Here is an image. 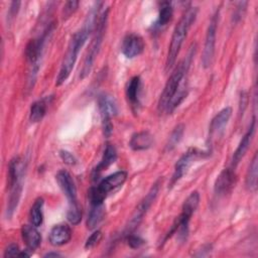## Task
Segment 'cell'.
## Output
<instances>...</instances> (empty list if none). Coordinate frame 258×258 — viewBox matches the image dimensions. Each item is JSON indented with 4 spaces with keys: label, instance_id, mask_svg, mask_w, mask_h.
Instances as JSON below:
<instances>
[{
    "label": "cell",
    "instance_id": "30",
    "mask_svg": "<svg viewBox=\"0 0 258 258\" xmlns=\"http://www.w3.org/2000/svg\"><path fill=\"white\" fill-rule=\"evenodd\" d=\"M102 239V232L97 230L95 231L86 241V244H85V248L86 249H91V248H94Z\"/></svg>",
    "mask_w": 258,
    "mask_h": 258
},
{
    "label": "cell",
    "instance_id": "29",
    "mask_svg": "<svg viewBox=\"0 0 258 258\" xmlns=\"http://www.w3.org/2000/svg\"><path fill=\"white\" fill-rule=\"evenodd\" d=\"M126 237H127V244L132 249H138V248L142 247L145 243V241L142 238H140L139 236L133 235V234H129Z\"/></svg>",
    "mask_w": 258,
    "mask_h": 258
},
{
    "label": "cell",
    "instance_id": "21",
    "mask_svg": "<svg viewBox=\"0 0 258 258\" xmlns=\"http://www.w3.org/2000/svg\"><path fill=\"white\" fill-rule=\"evenodd\" d=\"M116 159H117L116 148L112 144H107L101 161L99 162V164L95 167V169L93 171L94 178H96L102 171L106 170L111 164H113L116 161Z\"/></svg>",
    "mask_w": 258,
    "mask_h": 258
},
{
    "label": "cell",
    "instance_id": "31",
    "mask_svg": "<svg viewBox=\"0 0 258 258\" xmlns=\"http://www.w3.org/2000/svg\"><path fill=\"white\" fill-rule=\"evenodd\" d=\"M59 156H60L61 160L68 165H75L77 163L76 157L73 155V153H71L68 150H60Z\"/></svg>",
    "mask_w": 258,
    "mask_h": 258
},
{
    "label": "cell",
    "instance_id": "36",
    "mask_svg": "<svg viewBox=\"0 0 258 258\" xmlns=\"http://www.w3.org/2000/svg\"><path fill=\"white\" fill-rule=\"evenodd\" d=\"M60 256V254L56 253V252H51V253H47L44 255V257H58Z\"/></svg>",
    "mask_w": 258,
    "mask_h": 258
},
{
    "label": "cell",
    "instance_id": "8",
    "mask_svg": "<svg viewBox=\"0 0 258 258\" xmlns=\"http://www.w3.org/2000/svg\"><path fill=\"white\" fill-rule=\"evenodd\" d=\"M54 28V24L53 23H49L48 26L46 27V29L43 31V33L41 34V36L34 38V39H30L29 42L27 43L26 47H25V57L26 60L29 62L30 64V79L29 81L33 82L35 80L36 74L38 72L39 69V62H40V57L43 53V48L46 42L47 37H49V35L51 34L52 30Z\"/></svg>",
    "mask_w": 258,
    "mask_h": 258
},
{
    "label": "cell",
    "instance_id": "19",
    "mask_svg": "<svg viewBox=\"0 0 258 258\" xmlns=\"http://www.w3.org/2000/svg\"><path fill=\"white\" fill-rule=\"evenodd\" d=\"M37 227L30 225H23L21 228V236L28 250H35L41 243L40 233L36 229Z\"/></svg>",
    "mask_w": 258,
    "mask_h": 258
},
{
    "label": "cell",
    "instance_id": "35",
    "mask_svg": "<svg viewBox=\"0 0 258 258\" xmlns=\"http://www.w3.org/2000/svg\"><path fill=\"white\" fill-rule=\"evenodd\" d=\"M19 6H20V2L19 1H13L11 2L10 4V7H9V10H8V19L11 20L12 18H14L19 10Z\"/></svg>",
    "mask_w": 258,
    "mask_h": 258
},
{
    "label": "cell",
    "instance_id": "27",
    "mask_svg": "<svg viewBox=\"0 0 258 258\" xmlns=\"http://www.w3.org/2000/svg\"><path fill=\"white\" fill-rule=\"evenodd\" d=\"M199 203H200V194L197 190L191 191L189 196L186 198V200L184 201L181 212L192 217L194 213L199 207Z\"/></svg>",
    "mask_w": 258,
    "mask_h": 258
},
{
    "label": "cell",
    "instance_id": "9",
    "mask_svg": "<svg viewBox=\"0 0 258 258\" xmlns=\"http://www.w3.org/2000/svg\"><path fill=\"white\" fill-rule=\"evenodd\" d=\"M159 185H160V179L156 180L153 183V185L151 186V188L149 189L147 195L143 198V200L136 207L135 211L133 212V214L131 216V219L129 220V222L125 228L124 233L126 236L129 234H132L135 231V229L139 226L141 221L143 220V217L145 216V214L147 213V211L149 210L151 205L154 203V201L158 195Z\"/></svg>",
    "mask_w": 258,
    "mask_h": 258
},
{
    "label": "cell",
    "instance_id": "25",
    "mask_svg": "<svg viewBox=\"0 0 258 258\" xmlns=\"http://www.w3.org/2000/svg\"><path fill=\"white\" fill-rule=\"evenodd\" d=\"M47 110V99H41L31 104L29 112V120L32 123H37L43 119Z\"/></svg>",
    "mask_w": 258,
    "mask_h": 258
},
{
    "label": "cell",
    "instance_id": "15",
    "mask_svg": "<svg viewBox=\"0 0 258 258\" xmlns=\"http://www.w3.org/2000/svg\"><path fill=\"white\" fill-rule=\"evenodd\" d=\"M232 115V109L230 107H226L222 109L211 121L210 127H209V140L210 142L213 141V139L219 135H221L226 125L228 124L230 118Z\"/></svg>",
    "mask_w": 258,
    "mask_h": 258
},
{
    "label": "cell",
    "instance_id": "3",
    "mask_svg": "<svg viewBox=\"0 0 258 258\" xmlns=\"http://www.w3.org/2000/svg\"><path fill=\"white\" fill-rule=\"evenodd\" d=\"M194 48H191L189 50L188 55L183 60L178 62V64L176 66V68L174 69L172 74L170 75L169 79L167 80V82L164 86V89L160 95L159 101H158L157 110L159 113H162L164 111L166 112V109H167L170 101L172 100L173 96L178 91V89L181 87V85L185 83V81H186L185 75L188 71L189 64L191 62V58L195 53Z\"/></svg>",
    "mask_w": 258,
    "mask_h": 258
},
{
    "label": "cell",
    "instance_id": "28",
    "mask_svg": "<svg viewBox=\"0 0 258 258\" xmlns=\"http://www.w3.org/2000/svg\"><path fill=\"white\" fill-rule=\"evenodd\" d=\"M183 132H184V125L183 124H178L174 127V129L170 133L168 141L166 143V150L167 151L172 150L179 143V141L182 138Z\"/></svg>",
    "mask_w": 258,
    "mask_h": 258
},
{
    "label": "cell",
    "instance_id": "33",
    "mask_svg": "<svg viewBox=\"0 0 258 258\" xmlns=\"http://www.w3.org/2000/svg\"><path fill=\"white\" fill-rule=\"evenodd\" d=\"M246 6H247V2H239L238 3V6L236 7V10L233 15V20L235 22L239 21L241 19V17H243L245 10H246Z\"/></svg>",
    "mask_w": 258,
    "mask_h": 258
},
{
    "label": "cell",
    "instance_id": "14",
    "mask_svg": "<svg viewBox=\"0 0 258 258\" xmlns=\"http://www.w3.org/2000/svg\"><path fill=\"white\" fill-rule=\"evenodd\" d=\"M144 47L145 43L140 35L129 33L124 37L122 41L121 50L127 58H134L143 52Z\"/></svg>",
    "mask_w": 258,
    "mask_h": 258
},
{
    "label": "cell",
    "instance_id": "10",
    "mask_svg": "<svg viewBox=\"0 0 258 258\" xmlns=\"http://www.w3.org/2000/svg\"><path fill=\"white\" fill-rule=\"evenodd\" d=\"M210 154V151H202L198 148H189L186 152H184L180 158L176 161L174 165V170L172 173V176L170 178V187L173 186L189 169V167L192 165V163L204 156H207Z\"/></svg>",
    "mask_w": 258,
    "mask_h": 258
},
{
    "label": "cell",
    "instance_id": "6",
    "mask_svg": "<svg viewBox=\"0 0 258 258\" xmlns=\"http://www.w3.org/2000/svg\"><path fill=\"white\" fill-rule=\"evenodd\" d=\"M108 11L109 10L106 9V10H103L102 12H100V15L98 17L96 27L94 30L93 40L89 46V49H88L87 54L84 59L83 68H82L81 75H80L81 79H85L90 74V72L93 68L94 61L96 59V56L98 55V53L100 51V47H101V44H102V41L104 38V34H105V30H106Z\"/></svg>",
    "mask_w": 258,
    "mask_h": 258
},
{
    "label": "cell",
    "instance_id": "20",
    "mask_svg": "<svg viewBox=\"0 0 258 258\" xmlns=\"http://www.w3.org/2000/svg\"><path fill=\"white\" fill-rule=\"evenodd\" d=\"M153 135L149 131H140L131 136L129 145L133 150L139 151L150 148L153 145Z\"/></svg>",
    "mask_w": 258,
    "mask_h": 258
},
{
    "label": "cell",
    "instance_id": "22",
    "mask_svg": "<svg viewBox=\"0 0 258 258\" xmlns=\"http://www.w3.org/2000/svg\"><path fill=\"white\" fill-rule=\"evenodd\" d=\"M105 216V206L103 204H91L87 219V227L90 230L95 229L104 219Z\"/></svg>",
    "mask_w": 258,
    "mask_h": 258
},
{
    "label": "cell",
    "instance_id": "5",
    "mask_svg": "<svg viewBox=\"0 0 258 258\" xmlns=\"http://www.w3.org/2000/svg\"><path fill=\"white\" fill-rule=\"evenodd\" d=\"M55 179L69 203L67 218L71 224L78 225L82 220V210L78 202L75 181L67 170H59L55 175Z\"/></svg>",
    "mask_w": 258,
    "mask_h": 258
},
{
    "label": "cell",
    "instance_id": "26",
    "mask_svg": "<svg viewBox=\"0 0 258 258\" xmlns=\"http://www.w3.org/2000/svg\"><path fill=\"white\" fill-rule=\"evenodd\" d=\"M172 14H173V8L171 5V2H169V1L160 2L158 18H157V25L159 27L165 26L171 20Z\"/></svg>",
    "mask_w": 258,
    "mask_h": 258
},
{
    "label": "cell",
    "instance_id": "23",
    "mask_svg": "<svg viewBox=\"0 0 258 258\" xmlns=\"http://www.w3.org/2000/svg\"><path fill=\"white\" fill-rule=\"evenodd\" d=\"M43 205L44 200L43 198H37L34 203L32 204L30 211H29V220L30 224L35 227H39L43 222Z\"/></svg>",
    "mask_w": 258,
    "mask_h": 258
},
{
    "label": "cell",
    "instance_id": "16",
    "mask_svg": "<svg viewBox=\"0 0 258 258\" xmlns=\"http://www.w3.org/2000/svg\"><path fill=\"white\" fill-rule=\"evenodd\" d=\"M255 118L252 119V122L248 128V131L245 133V135L242 137L238 147L236 148L234 154H233V157H232V167L235 168L239 162L241 161V159L245 156L246 152L248 151L249 147H250V144H251V141L253 139V136H254V133H255Z\"/></svg>",
    "mask_w": 258,
    "mask_h": 258
},
{
    "label": "cell",
    "instance_id": "1",
    "mask_svg": "<svg viewBox=\"0 0 258 258\" xmlns=\"http://www.w3.org/2000/svg\"><path fill=\"white\" fill-rule=\"evenodd\" d=\"M101 5H102L101 2H97L92 6V8L90 9V11L85 19V22H84L82 28L79 29L72 36L69 46H68V49H67V52L62 58L58 75L56 77V82H55L56 86L62 85L69 79V77L75 67V63L77 61L78 54H79L81 48L83 47V45L85 44V42L87 41V39L89 38L91 33L94 32V30H95L96 23H97L98 17L101 12L100 11Z\"/></svg>",
    "mask_w": 258,
    "mask_h": 258
},
{
    "label": "cell",
    "instance_id": "32",
    "mask_svg": "<svg viewBox=\"0 0 258 258\" xmlns=\"http://www.w3.org/2000/svg\"><path fill=\"white\" fill-rule=\"evenodd\" d=\"M21 250H19V247L17 244L15 243H11L9 244L5 251H4V257H14V256H19Z\"/></svg>",
    "mask_w": 258,
    "mask_h": 258
},
{
    "label": "cell",
    "instance_id": "2",
    "mask_svg": "<svg viewBox=\"0 0 258 258\" xmlns=\"http://www.w3.org/2000/svg\"><path fill=\"white\" fill-rule=\"evenodd\" d=\"M25 171V163L20 156L13 157L8 164V187L9 198L5 214L12 217L20 201L22 192V179Z\"/></svg>",
    "mask_w": 258,
    "mask_h": 258
},
{
    "label": "cell",
    "instance_id": "18",
    "mask_svg": "<svg viewBox=\"0 0 258 258\" xmlns=\"http://www.w3.org/2000/svg\"><path fill=\"white\" fill-rule=\"evenodd\" d=\"M72 238V229L68 225L59 224L52 227L49 232L48 240L53 246H61L70 242Z\"/></svg>",
    "mask_w": 258,
    "mask_h": 258
},
{
    "label": "cell",
    "instance_id": "4",
    "mask_svg": "<svg viewBox=\"0 0 258 258\" xmlns=\"http://www.w3.org/2000/svg\"><path fill=\"white\" fill-rule=\"evenodd\" d=\"M198 14V8L197 7H190L188 8L181 16L179 21L174 27L170 44L168 47V52H167V57H166V64L165 69L168 71L170 70L176 60V57L178 55V52L180 50V47L183 43V40L186 37L187 31L191 24L195 22L196 17Z\"/></svg>",
    "mask_w": 258,
    "mask_h": 258
},
{
    "label": "cell",
    "instance_id": "34",
    "mask_svg": "<svg viewBox=\"0 0 258 258\" xmlns=\"http://www.w3.org/2000/svg\"><path fill=\"white\" fill-rule=\"evenodd\" d=\"M79 6V1H69L67 2L64 8H63V15L66 17H70L77 9Z\"/></svg>",
    "mask_w": 258,
    "mask_h": 258
},
{
    "label": "cell",
    "instance_id": "17",
    "mask_svg": "<svg viewBox=\"0 0 258 258\" xmlns=\"http://www.w3.org/2000/svg\"><path fill=\"white\" fill-rule=\"evenodd\" d=\"M141 79L139 76L132 77L126 85V97L134 112L138 111L140 106V93H141Z\"/></svg>",
    "mask_w": 258,
    "mask_h": 258
},
{
    "label": "cell",
    "instance_id": "24",
    "mask_svg": "<svg viewBox=\"0 0 258 258\" xmlns=\"http://www.w3.org/2000/svg\"><path fill=\"white\" fill-rule=\"evenodd\" d=\"M257 170H258V158H257V153H255L246 173L245 184L247 189L250 191H256L257 189V178H258Z\"/></svg>",
    "mask_w": 258,
    "mask_h": 258
},
{
    "label": "cell",
    "instance_id": "13",
    "mask_svg": "<svg viewBox=\"0 0 258 258\" xmlns=\"http://www.w3.org/2000/svg\"><path fill=\"white\" fill-rule=\"evenodd\" d=\"M234 169L235 168L233 167L225 168L217 176V179L214 184V191L217 197L219 198L226 197L234 188L236 179H237Z\"/></svg>",
    "mask_w": 258,
    "mask_h": 258
},
{
    "label": "cell",
    "instance_id": "11",
    "mask_svg": "<svg viewBox=\"0 0 258 258\" xmlns=\"http://www.w3.org/2000/svg\"><path fill=\"white\" fill-rule=\"evenodd\" d=\"M99 111L102 119V128L105 137H110L113 131L112 118L117 113V106L114 99L109 95H102L98 100Z\"/></svg>",
    "mask_w": 258,
    "mask_h": 258
},
{
    "label": "cell",
    "instance_id": "12",
    "mask_svg": "<svg viewBox=\"0 0 258 258\" xmlns=\"http://www.w3.org/2000/svg\"><path fill=\"white\" fill-rule=\"evenodd\" d=\"M218 20H219V11H216L211 18V21L209 23L207 33H206V38H205V44H204V50H203V56H202V63L205 69L211 67L214 58Z\"/></svg>",
    "mask_w": 258,
    "mask_h": 258
},
{
    "label": "cell",
    "instance_id": "7",
    "mask_svg": "<svg viewBox=\"0 0 258 258\" xmlns=\"http://www.w3.org/2000/svg\"><path fill=\"white\" fill-rule=\"evenodd\" d=\"M127 179V172L124 170L116 171L103 178L97 186H93L89 190L90 204H103L107 196L123 185Z\"/></svg>",
    "mask_w": 258,
    "mask_h": 258
}]
</instances>
